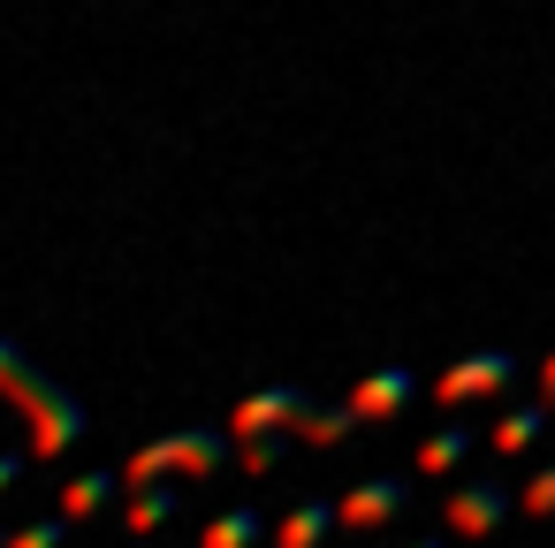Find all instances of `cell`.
<instances>
[{
    "instance_id": "obj_4",
    "label": "cell",
    "mask_w": 555,
    "mask_h": 548,
    "mask_svg": "<svg viewBox=\"0 0 555 548\" xmlns=\"http://www.w3.org/2000/svg\"><path fill=\"white\" fill-rule=\"evenodd\" d=\"M517 381V358L509 351H472V358H456L441 381H434V396L441 404H472V396H494V388H509Z\"/></svg>"
},
{
    "instance_id": "obj_18",
    "label": "cell",
    "mask_w": 555,
    "mask_h": 548,
    "mask_svg": "<svg viewBox=\"0 0 555 548\" xmlns=\"http://www.w3.org/2000/svg\"><path fill=\"white\" fill-rule=\"evenodd\" d=\"M16 480H24V457H16V449H0V495H9Z\"/></svg>"
},
{
    "instance_id": "obj_21",
    "label": "cell",
    "mask_w": 555,
    "mask_h": 548,
    "mask_svg": "<svg viewBox=\"0 0 555 548\" xmlns=\"http://www.w3.org/2000/svg\"><path fill=\"white\" fill-rule=\"evenodd\" d=\"M0 548H9V533H0Z\"/></svg>"
},
{
    "instance_id": "obj_19",
    "label": "cell",
    "mask_w": 555,
    "mask_h": 548,
    "mask_svg": "<svg viewBox=\"0 0 555 548\" xmlns=\"http://www.w3.org/2000/svg\"><path fill=\"white\" fill-rule=\"evenodd\" d=\"M540 396H547V404H555V358H547V366H540Z\"/></svg>"
},
{
    "instance_id": "obj_6",
    "label": "cell",
    "mask_w": 555,
    "mask_h": 548,
    "mask_svg": "<svg viewBox=\"0 0 555 548\" xmlns=\"http://www.w3.org/2000/svg\"><path fill=\"white\" fill-rule=\"evenodd\" d=\"M403 502H411V480H396V472H373V480H358L335 510H343V525H358V533H373V525H388V518H403Z\"/></svg>"
},
{
    "instance_id": "obj_13",
    "label": "cell",
    "mask_w": 555,
    "mask_h": 548,
    "mask_svg": "<svg viewBox=\"0 0 555 548\" xmlns=\"http://www.w3.org/2000/svg\"><path fill=\"white\" fill-rule=\"evenodd\" d=\"M267 525H259V510L251 502H236V510H221V518H206V533H198V548H251Z\"/></svg>"
},
{
    "instance_id": "obj_17",
    "label": "cell",
    "mask_w": 555,
    "mask_h": 548,
    "mask_svg": "<svg viewBox=\"0 0 555 548\" xmlns=\"http://www.w3.org/2000/svg\"><path fill=\"white\" fill-rule=\"evenodd\" d=\"M517 502H525L532 518H547V510H555V464H540V472H532V487H525Z\"/></svg>"
},
{
    "instance_id": "obj_1",
    "label": "cell",
    "mask_w": 555,
    "mask_h": 548,
    "mask_svg": "<svg viewBox=\"0 0 555 548\" xmlns=\"http://www.w3.org/2000/svg\"><path fill=\"white\" fill-rule=\"evenodd\" d=\"M0 396L24 411V426H31V457H39V464H62V457L85 442V411H77V396H69L62 381H47V366H31L9 335H0Z\"/></svg>"
},
{
    "instance_id": "obj_7",
    "label": "cell",
    "mask_w": 555,
    "mask_h": 548,
    "mask_svg": "<svg viewBox=\"0 0 555 548\" xmlns=\"http://www.w3.org/2000/svg\"><path fill=\"white\" fill-rule=\"evenodd\" d=\"M411 396H418L411 366H380V373H365V381L350 388V411H358V426H380V419H396Z\"/></svg>"
},
{
    "instance_id": "obj_8",
    "label": "cell",
    "mask_w": 555,
    "mask_h": 548,
    "mask_svg": "<svg viewBox=\"0 0 555 548\" xmlns=\"http://www.w3.org/2000/svg\"><path fill=\"white\" fill-rule=\"evenodd\" d=\"M176 510H183V487H168V480H138V495H130V510H122V525L145 540V533H160V525H176Z\"/></svg>"
},
{
    "instance_id": "obj_2",
    "label": "cell",
    "mask_w": 555,
    "mask_h": 548,
    "mask_svg": "<svg viewBox=\"0 0 555 548\" xmlns=\"http://www.w3.org/2000/svg\"><path fill=\"white\" fill-rule=\"evenodd\" d=\"M229 442H236L229 426H176L130 457V487L138 480H214L229 464Z\"/></svg>"
},
{
    "instance_id": "obj_5",
    "label": "cell",
    "mask_w": 555,
    "mask_h": 548,
    "mask_svg": "<svg viewBox=\"0 0 555 548\" xmlns=\"http://www.w3.org/2000/svg\"><path fill=\"white\" fill-rule=\"evenodd\" d=\"M441 518H449V533H456V540H487V533L509 518V487H502V480H464V487L449 495V510H441Z\"/></svg>"
},
{
    "instance_id": "obj_22",
    "label": "cell",
    "mask_w": 555,
    "mask_h": 548,
    "mask_svg": "<svg viewBox=\"0 0 555 548\" xmlns=\"http://www.w3.org/2000/svg\"><path fill=\"white\" fill-rule=\"evenodd\" d=\"M130 548H145V540H130Z\"/></svg>"
},
{
    "instance_id": "obj_9",
    "label": "cell",
    "mask_w": 555,
    "mask_h": 548,
    "mask_svg": "<svg viewBox=\"0 0 555 548\" xmlns=\"http://www.w3.org/2000/svg\"><path fill=\"white\" fill-rule=\"evenodd\" d=\"M130 472H107V464H92V472H77L69 487H62V518L77 525V518H100L107 502H115V487H122Z\"/></svg>"
},
{
    "instance_id": "obj_14",
    "label": "cell",
    "mask_w": 555,
    "mask_h": 548,
    "mask_svg": "<svg viewBox=\"0 0 555 548\" xmlns=\"http://www.w3.org/2000/svg\"><path fill=\"white\" fill-rule=\"evenodd\" d=\"M464 449H472V426H441L418 442V472H449V464H464Z\"/></svg>"
},
{
    "instance_id": "obj_15",
    "label": "cell",
    "mask_w": 555,
    "mask_h": 548,
    "mask_svg": "<svg viewBox=\"0 0 555 548\" xmlns=\"http://www.w3.org/2000/svg\"><path fill=\"white\" fill-rule=\"evenodd\" d=\"M9 548H69V518H31L9 533Z\"/></svg>"
},
{
    "instance_id": "obj_11",
    "label": "cell",
    "mask_w": 555,
    "mask_h": 548,
    "mask_svg": "<svg viewBox=\"0 0 555 548\" xmlns=\"http://www.w3.org/2000/svg\"><path fill=\"white\" fill-rule=\"evenodd\" d=\"M350 434H358V411H350V404H312L305 426H297V442H312V449H335V442H350Z\"/></svg>"
},
{
    "instance_id": "obj_3",
    "label": "cell",
    "mask_w": 555,
    "mask_h": 548,
    "mask_svg": "<svg viewBox=\"0 0 555 548\" xmlns=\"http://www.w3.org/2000/svg\"><path fill=\"white\" fill-rule=\"evenodd\" d=\"M305 411H312L305 388H251V396L229 411V434H236V442H251V434H297Z\"/></svg>"
},
{
    "instance_id": "obj_16",
    "label": "cell",
    "mask_w": 555,
    "mask_h": 548,
    "mask_svg": "<svg viewBox=\"0 0 555 548\" xmlns=\"http://www.w3.org/2000/svg\"><path fill=\"white\" fill-rule=\"evenodd\" d=\"M282 457H289V434H251V442H244V472H251V480L274 472Z\"/></svg>"
},
{
    "instance_id": "obj_12",
    "label": "cell",
    "mask_w": 555,
    "mask_h": 548,
    "mask_svg": "<svg viewBox=\"0 0 555 548\" xmlns=\"http://www.w3.org/2000/svg\"><path fill=\"white\" fill-rule=\"evenodd\" d=\"M547 434V396L540 404H517V411H502V426H494V449L502 457H517V449H532Z\"/></svg>"
},
{
    "instance_id": "obj_20",
    "label": "cell",
    "mask_w": 555,
    "mask_h": 548,
    "mask_svg": "<svg viewBox=\"0 0 555 548\" xmlns=\"http://www.w3.org/2000/svg\"><path fill=\"white\" fill-rule=\"evenodd\" d=\"M411 548H449V540H411Z\"/></svg>"
},
{
    "instance_id": "obj_10",
    "label": "cell",
    "mask_w": 555,
    "mask_h": 548,
    "mask_svg": "<svg viewBox=\"0 0 555 548\" xmlns=\"http://www.w3.org/2000/svg\"><path fill=\"white\" fill-rule=\"evenodd\" d=\"M327 525H343V510L312 495V502H297V510L274 525V548H320V540H327Z\"/></svg>"
}]
</instances>
